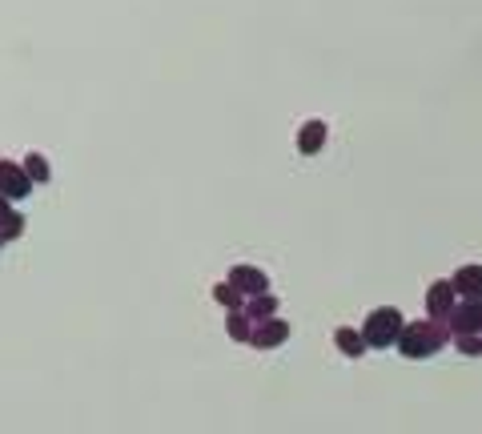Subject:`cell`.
I'll return each mask as SVG.
<instances>
[{
  "mask_svg": "<svg viewBox=\"0 0 482 434\" xmlns=\"http://www.w3.org/2000/svg\"><path fill=\"white\" fill-rule=\"evenodd\" d=\"M454 298H458V290H454L450 278L430 282V290H426V318H430V322H442V326H447L450 313H454V306H458Z\"/></svg>",
  "mask_w": 482,
  "mask_h": 434,
  "instance_id": "3",
  "label": "cell"
},
{
  "mask_svg": "<svg viewBox=\"0 0 482 434\" xmlns=\"http://www.w3.org/2000/svg\"><path fill=\"white\" fill-rule=\"evenodd\" d=\"M29 189H33V178L24 173V165L0 157V198L21 201V198H29Z\"/></svg>",
  "mask_w": 482,
  "mask_h": 434,
  "instance_id": "5",
  "label": "cell"
},
{
  "mask_svg": "<svg viewBox=\"0 0 482 434\" xmlns=\"http://www.w3.org/2000/svg\"><path fill=\"white\" fill-rule=\"evenodd\" d=\"M0 234H5V242H16V237L24 234V214H16V209H13V214L0 221Z\"/></svg>",
  "mask_w": 482,
  "mask_h": 434,
  "instance_id": "15",
  "label": "cell"
},
{
  "mask_svg": "<svg viewBox=\"0 0 482 434\" xmlns=\"http://www.w3.org/2000/svg\"><path fill=\"white\" fill-rule=\"evenodd\" d=\"M322 145H326V121H305L298 129V149L305 157H313V153H322Z\"/></svg>",
  "mask_w": 482,
  "mask_h": 434,
  "instance_id": "10",
  "label": "cell"
},
{
  "mask_svg": "<svg viewBox=\"0 0 482 434\" xmlns=\"http://www.w3.org/2000/svg\"><path fill=\"white\" fill-rule=\"evenodd\" d=\"M282 342H290V322L265 318V322H257V326H254V338H249V346H257V350H277Z\"/></svg>",
  "mask_w": 482,
  "mask_h": 434,
  "instance_id": "6",
  "label": "cell"
},
{
  "mask_svg": "<svg viewBox=\"0 0 482 434\" xmlns=\"http://www.w3.org/2000/svg\"><path fill=\"white\" fill-rule=\"evenodd\" d=\"M450 342V330L442 326V322H406L402 338H398V350H402V358H410V362H422V358H434L442 346Z\"/></svg>",
  "mask_w": 482,
  "mask_h": 434,
  "instance_id": "1",
  "label": "cell"
},
{
  "mask_svg": "<svg viewBox=\"0 0 482 434\" xmlns=\"http://www.w3.org/2000/svg\"><path fill=\"white\" fill-rule=\"evenodd\" d=\"M229 285H234L237 294H246V302L270 290V282H265V274L257 270V265H234V270H229Z\"/></svg>",
  "mask_w": 482,
  "mask_h": 434,
  "instance_id": "7",
  "label": "cell"
},
{
  "mask_svg": "<svg viewBox=\"0 0 482 434\" xmlns=\"http://www.w3.org/2000/svg\"><path fill=\"white\" fill-rule=\"evenodd\" d=\"M8 214H13V206H8V198H0V221H5Z\"/></svg>",
  "mask_w": 482,
  "mask_h": 434,
  "instance_id": "17",
  "label": "cell"
},
{
  "mask_svg": "<svg viewBox=\"0 0 482 434\" xmlns=\"http://www.w3.org/2000/svg\"><path fill=\"white\" fill-rule=\"evenodd\" d=\"M246 313H249V322H254V326H257V322H265V318H277V298H274L270 290L257 294V298L246 302Z\"/></svg>",
  "mask_w": 482,
  "mask_h": 434,
  "instance_id": "11",
  "label": "cell"
},
{
  "mask_svg": "<svg viewBox=\"0 0 482 434\" xmlns=\"http://www.w3.org/2000/svg\"><path fill=\"white\" fill-rule=\"evenodd\" d=\"M454 290H458V298H482V265H458L454 270Z\"/></svg>",
  "mask_w": 482,
  "mask_h": 434,
  "instance_id": "8",
  "label": "cell"
},
{
  "mask_svg": "<svg viewBox=\"0 0 482 434\" xmlns=\"http://www.w3.org/2000/svg\"><path fill=\"white\" fill-rule=\"evenodd\" d=\"M402 330H406V318H402V313H398L394 306L370 310L366 322H362V338H366L370 350H390V346H398Z\"/></svg>",
  "mask_w": 482,
  "mask_h": 434,
  "instance_id": "2",
  "label": "cell"
},
{
  "mask_svg": "<svg viewBox=\"0 0 482 434\" xmlns=\"http://www.w3.org/2000/svg\"><path fill=\"white\" fill-rule=\"evenodd\" d=\"M226 330H229V338H234V342H249V338H254V322H249L246 310H234V313H229Z\"/></svg>",
  "mask_w": 482,
  "mask_h": 434,
  "instance_id": "14",
  "label": "cell"
},
{
  "mask_svg": "<svg viewBox=\"0 0 482 434\" xmlns=\"http://www.w3.org/2000/svg\"><path fill=\"white\" fill-rule=\"evenodd\" d=\"M213 302H217V306H226L229 313H234V310H246V294H237L229 282H217V285H213Z\"/></svg>",
  "mask_w": 482,
  "mask_h": 434,
  "instance_id": "12",
  "label": "cell"
},
{
  "mask_svg": "<svg viewBox=\"0 0 482 434\" xmlns=\"http://www.w3.org/2000/svg\"><path fill=\"white\" fill-rule=\"evenodd\" d=\"M24 173H29V178L36 181V186H44V181H53V169H49V157H44V153H29V157H24Z\"/></svg>",
  "mask_w": 482,
  "mask_h": 434,
  "instance_id": "13",
  "label": "cell"
},
{
  "mask_svg": "<svg viewBox=\"0 0 482 434\" xmlns=\"http://www.w3.org/2000/svg\"><path fill=\"white\" fill-rule=\"evenodd\" d=\"M462 358H482V334H467V338H454Z\"/></svg>",
  "mask_w": 482,
  "mask_h": 434,
  "instance_id": "16",
  "label": "cell"
},
{
  "mask_svg": "<svg viewBox=\"0 0 482 434\" xmlns=\"http://www.w3.org/2000/svg\"><path fill=\"white\" fill-rule=\"evenodd\" d=\"M333 346H338L342 354L350 358V362H358V358L370 350L366 338H362V330H350V326H338V330H333Z\"/></svg>",
  "mask_w": 482,
  "mask_h": 434,
  "instance_id": "9",
  "label": "cell"
},
{
  "mask_svg": "<svg viewBox=\"0 0 482 434\" xmlns=\"http://www.w3.org/2000/svg\"><path fill=\"white\" fill-rule=\"evenodd\" d=\"M450 338H467V334H482V298H467L458 302L447 322Z\"/></svg>",
  "mask_w": 482,
  "mask_h": 434,
  "instance_id": "4",
  "label": "cell"
},
{
  "mask_svg": "<svg viewBox=\"0 0 482 434\" xmlns=\"http://www.w3.org/2000/svg\"><path fill=\"white\" fill-rule=\"evenodd\" d=\"M5 246H8V242H5V234H0V249H5Z\"/></svg>",
  "mask_w": 482,
  "mask_h": 434,
  "instance_id": "18",
  "label": "cell"
}]
</instances>
